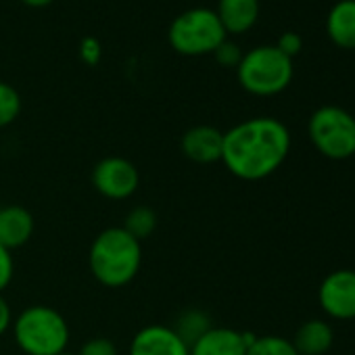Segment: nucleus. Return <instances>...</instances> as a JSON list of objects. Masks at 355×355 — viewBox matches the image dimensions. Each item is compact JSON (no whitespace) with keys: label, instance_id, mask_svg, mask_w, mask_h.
I'll list each match as a JSON object with an SVG mask.
<instances>
[{"label":"nucleus","instance_id":"nucleus-21","mask_svg":"<svg viewBox=\"0 0 355 355\" xmlns=\"http://www.w3.org/2000/svg\"><path fill=\"white\" fill-rule=\"evenodd\" d=\"M216 59H218V63L220 65H224V67H239V63H241V59H243V53H241V49L236 46V44H232V42H222L218 49H216Z\"/></svg>","mask_w":355,"mask_h":355},{"label":"nucleus","instance_id":"nucleus-23","mask_svg":"<svg viewBox=\"0 0 355 355\" xmlns=\"http://www.w3.org/2000/svg\"><path fill=\"white\" fill-rule=\"evenodd\" d=\"M13 270H15V263H13V255L7 247L0 245V293H3L11 280H13Z\"/></svg>","mask_w":355,"mask_h":355},{"label":"nucleus","instance_id":"nucleus-18","mask_svg":"<svg viewBox=\"0 0 355 355\" xmlns=\"http://www.w3.org/2000/svg\"><path fill=\"white\" fill-rule=\"evenodd\" d=\"M247 355H299V353L293 347V340L278 334H266V336H255V340L247 349Z\"/></svg>","mask_w":355,"mask_h":355},{"label":"nucleus","instance_id":"nucleus-4","mask_svg":"<svg viewBox=\"0 0 355 355\" xmlns=\"http://www.w3.org/2000/svg\"><path fill=\"white\" fill-rule=\"evenodd\" d=\"M236 76L241 86L255 96H276L288 88L295 76L293 59L282 55L274 44L257 46L243 55Z\"/></svg>","mask_w":355,"mask_h":355},{"label":"nucleus","instance_id":"nucleus-26","mask_svg":"<svg viewBox=\"0 0 355 355\" xmlns=\"http://www.w3.org/2000/svg\"><path fill=\"white\" fill-rule=\"evenodd\" d=\"M21 3H26L28 7H46L53 3V0H21Z\"/></svg>","mask_w":355,"mask_h":355},{"label":"nucleus","instance_id":"nucleus-5","mask_svg":"<svg viewBox=\"0 0 355 355\" xmlns=\"http://www.w3.org/2000/svg\"><path fill=\"white\" fill-rule=\"evenodd\" d=\"M226 36L228 34L218 19V13L205 7H197L178 15L167 32L171 49L187 57L216 53V49L226 42Z\"/></svg>","mask_w":355,"mask_h":355},{"label":"nucleus","instance_id":"nucleus-14","mask_svg":"<svg viewBox=\"0 0 355 355\" xmlns=\"http://www.w3.org/2000/svg\"><path fill=\"white\" fill-rule=\"evenodd\" d=\"M326 34L334 46L355 51V0H338L328 11Z\"/></svg>","mask_w":355,"mask_h":355},{"label":"nucleus","instance_id":"nucleus-25","mask_svg":"<svg viewBox=\"0 0 355 355\" xmlns=\"http://www.w3.org/2000/svg\"><path fill=\"white\" fill-rule=\"evenodd\" d=\"M11 326H13V313H11L7 299L3 297V293H0V336H3Z\"/></svg>","mask_w":355,"mask_h":355},{"label":"nucleus","instance_id":"nucleus-10","mask_svg":"<svg viewBox=\"0 0 355 355\" xmlns=\"http://www.w3.org/2000/svg\"><path fill=\"white\" fill-rule=\"evenodd\" d=\"M257 334L234 328L211 326L201 338L191 345V355H247L249 345Z\"/></svg>","mask_w":355,"mask_h":355},{"label":"nucleus","instance_id":"nucleus-17","mask_svg":"<svg viewBox=\"0 0 355 355\" xmlns=\"http://www.w3.org/2000/svg\"><path fill=\"white\" fill-rule=\"evenodd\" d=\"M130 236H134L136 241H144L148 239L155 228H157V214L150 207H134L128 218L125 224L121 226Z\"/></svg>","mask_w":355,"mask_h":355},{"label":"nucleus","instance_id":"nucleus-9","mask_svg":"<svg viewBox=\"0 0 355 355\" xmlns=\"http://www.w3.org/2000/svg\"><path fill=\"white\" fill-rule=\"evenodd\" d=\"M128 355H191V347L171 326L153 324L136 332Z\"/></svg>","mask_w":355,"mask_h":355},{"label":"nucleus","instance_id":"nucleus-12","mask_svg":"<svg viewBox=\"0 0 355 355\" xmlns=\"http://www.w3.org/2000/svg\"><path fill=\"white\" fill-rule=\"evenodd\" d=\"M34 218L21 205L0 207V245L9 251L24 247L34 234Z\"/></svg>","mask_w":355,"mask_h":355},{"label":"nucleus","instance_id":"nucleus-13","mask_svg":"<svg viewBox=\"0 0 355 355\" xmlns=\"http://www.w3.org/2000/svg\"><path fill=\"white\" fill-rule=\"evenodd\" d=\"M259 0H220L216 9L226 34L249 32L259 19Z\"/></svg>","mask_w":355,"mask_h":355},{"label":"nucleus","instance_id":"nucleus-11","mask_svg":"<svg viewBox=\"0 0 355 355\" xmlns=\"http://www.w3.org/2000/svg\"><path fill=\"white\" fill-rule=\"evenodd\" d=\"M180 148L184 157H189L195 163H216L222 161V148H224V132H220L214 125H195L182 134Z\"/></svg>","mask_w":355,"mask_h":355},{"label":"nucleus","instance_id":"nucleus-2","mask_svg":"<svg viewBox=\"0 0 355 355\" xmlns=\"http://www.w3.org/2000/svg\"><path fill=\"white\" fill-rule=\"evenodd\" d=\"M88 263L92 276L109 288L130 284L140 272L142 247L123 228H107L92 241Z\"/></svg>","mask_w":355,"mask_h":355},{"label":"nucleus","instance_id":"nucleus-19","mask_svg":"<svg viewBox=\"0 0 355 355\" xmlns=\"http://www.w3.org/2000/svg\"><path fill=\"white\" fill-rule=\"evenodd\" d=\"M21 113V96L11 86L0 82V128L11 125Z\"/></svg>","mask_w":355,"mask_h":355},{"label":"nucleus","instance_id":"nucleus-27","mask_svg":"<svg viewBox=\"0 0 355 355\" xmlns=\"http://www.w3.org/2000/svg\"><path fill=\"white\" fill-rule=\"evenodd\" d=\"M59 355H73V353H67V351H63V353H59Z\"/></svg>","mask_w":355,"mask_h":355},{"label":"nucleus","instance_id":"nucleus-20","mask_svg":"<svg viewBox=\"0 0 355 355\" xmlns=\"http://www.w3.org/2000/svg\"><path fill=\"white\" fill-rule=\"evenodd\" d=\"M78 355H117V347L107 336H94L82 345Z\"/></svg>","mask_w":355,"mask_h":355},{"label":"nucleus","instance_id":"nucleus-24","mask_svg":"<svg viewBox=\"0 0 355 355\" xmlns=\"http://www.w3.org/2000/svg\"><path fill=\"white\" fill-rule=\"evenodd\" d=\"M101 55H103V49H101V44H98V40H96V38L86 36V38L80 42V57H82V61H84V63H88V65H96V63L101 61Z\"/></svg>","mask_w":355,"mask_h":355},{"label":"nucleus","instance_id":"nucleus-16","mask_svg":"<svg viewBox=\"0 0 355 355\" xmlns=\"http://www.w3.org/2000/svg\"><path fill=\"white\" fill-rule=\"evenodd\" d=\"M209 328H211V320H209V315H207L205 311H201V309H189V311H184L180 318H178V324L173 326L175 334L180 336L189 347H191L197 338H201Z\"/></svg>","mask_w":355,"mask_h":355},{"label":"nucleus","instance_id":"nucleus-15","mask_svg":"<svg viewBox=\"0 0 355 355\" xmlns=\"http://www.w3.org/2000/svg\"><path fill=\"white\" fill-rule=\"evenodd\" d=\"M334 343L332 326L324 320L303 322L293 338V347L299 355H326Z\"/></svg>","mask_w":355,"mask_h":355},{"label":"nucleus","instance_id":"nucleus-8","mask_svg":"<svg viewBox=\"0 0 355 355\" xmlns=\"http://www.w3.org/2000/svg\"><path fill=\"white\" fill-rule=\"evenodd\" d=\"M318 301L328 318L355 320V270L330 272L318 288Z\"/></svg>","mask_w":355,"mask_h":355},{"label":"nucleus","instance_id":"nucleus-3","mask_svg":"<svg viewBox=\"0 0 355 355\" xmlns=\"http://www.w3.org/2000/svg\"><path fill=\"white\" fill-rule=\"evenodd\" d=\"M13 334L28 355H59L67 349L69 324L49 305H32L13 320Z\"/></svg>","mask_w":355,"mask_h":355},{"label":"nucleus","instance_id":"nucleus-1","mask_svg":"<svg viewBox=\"0 0 355 355\" xmlns=\"http://www.w3.org/2000/svg\"><path fill=\"white\" fill-rule=\"evenodd\" d=\"M291 153V132L276 117H251L224 132L222 163L247 182L272 175Z\"/></svg>","mask_w":355,"mask_h":355},{"label":"nucleus","instance_id":"nucleus-6","mask_svg":"<svg viewBox=\"0 0 355 355\" xmlns=\"http://www.w3.org/2000/svg\"><path fill=\"white\" fill-rule=\"evenodd\" d=\"M307 134L315 150L332 161L355 155V117L336 105L315 109L307 123Z\"/></svg>","mask_w":355,"mask_h":355},{"label":"nucleus","instance_id":"nucleus-7","mask_svg":"<svg viewBox=\"0 0 355 355\" xmlns=\"http://www.w3.org/2000/svg\"><path fill=\"white\" fill-rule=\"evenodd\" d=\"M140 184L136 165L123 157H107L92 169V187L98 195L111 201L130 199Z\"/></svg>","mask_w":355,"mask_h":355},{"label":"nucleus","instance_id":"nucleus-22","mask_svg":"<svg viewBox=\"0 0 355 355\" xmlns=\"http://www.w3.org/2000/svg\"><path fill=\"white\" fill-rule=\"evenodd\" d=\"M282 55H286L288 59H295L299 53H301V49H303V40H301V36L297 34V32H284L280 38H278V42L274 44Z\"/></svg>","mask_w":355,"mask_h":355}]
</instances>
